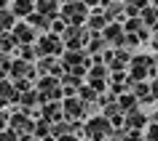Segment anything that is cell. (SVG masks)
<instances>
[{
	"instance_id": "2",
	"label": "cell",
	"mask_w": 158,
	"mask_h": 141,
	"mask_svg": "<svg viewBox=\"0 0 158 141\" xmlns=\"http://www.w3.org/2000/svg\"><path fill=\"white\" fill-rule=\"evenodd\" d=\"M32 6H35V0H14V11H16V13H30V11H32Z\"/></svg>"
},
{
	"instance_id": "8",
	"label": "cell",
	"mask_w": 158,
	"mask_h": 141,
	"mask_svg": "<svg viewBox=\"0 0 158 141\" xmlns=\"http://www.w3.org/2000/svg\"><path fill=\"white\" fill-rule=\"evenodd\" d=\"M3 125H6V115H3V112H0V128H3Z\"/></svg>"
},
{
	"instance_id": "9",
	"label": "cell",
	"mask_w": 158,
	"mask_h": 141,
	"mask_svg": "<svg viewBox=\"0 0 158 141\" xmlns=\"http://www.w3.org/2000/svg\"><path fill=\"white\" fill-rule=\"evenodd\" d=\"M3 6H6V0H0V8H3Z\"/></svg>"
},
{
	"instance_id": "1",
	"label": "cell",
	"mask_w": 158,
	"mask_h": 141,
	"mask_svg": "<svg viewBox=\"0 0 158 141\" xmlns=\"http://www.w3.org/2000/svg\"><path fill=\"white\" fill-rule=\"evenodd\" d=\"M35 6H38V11L43 16H51L56 11V0H35Z\"/></svg>"
},
{
	"instance_id": "5",
	"label": "cell",
	"mask_w": 158,
	"mask_h": 141,
	"mask_svg": "<svg viewBox=\"0 0 158 141\" xmlns=\"http://www.w3.org/2000/svg\"><path fill=\"white\" fill-rule=\"evenodd\" d=\"M83 8V6H67L64 8V16H70V19H75V21H78V19H81V13H86V11H81Z\"/></svg>"
},
{
	"instance_id": "6",
	"label": "cell",
	"mask_w": 158,
	"mask_h": 141,
	"mask_svg": "<svg viewBox=\"0 0 158 141\" xmlns=\"http://www.w3.org/2000/svg\"><path fill=\"white\" fill-rule=\"evenodd\" d=\"M16 37L19 40H32V29H30L27 24H19L16 27Z\"/></svg>"
},
{
	"instance_id": "3",
	"label": "cell",
	"mask_w": 158,
	"mask_h": 141,
	"mask_svg": "<svg viewBox=\"0 0 158 141\" xmlns=\"http://www.w3.org/2000/svg\"><path fill=\"white\" fill-rule=\"evenodd\" d=\"M11 24H14V13H8L6 8H0V32L11 29Z\"/></svg>"
},
{
	"instance_id": "4",
	"label": "cell",
	"mask_w": 158,
	"mask_h": 141,
	"mask_svg": "<svg viewBox=\"0 0 158 141\" xmlns=\"http://www.w3.org/2000/svg\"><path fill=\"white\" fill-rule=\"evenodd\" d=\"M40 53H56V48H59V43L54 40V37H43L40 40Z\"/></svg>"
},
{
	"instance_id": "7",
	"label": "cell",
	"mask_w": 158,
	"mask_h": 141,
	"mask_svg": "<svg viewBox=\"0 0 158 141\" xmlns=\"http://www.w3.org/2000/svg\"><path fill=\"white\" fill-rule=\"evenodd\" d=\"M11 93H14V88H11V85H0V101L11 99Z\"/></svg>"
},
{
	"instance_id": "10",
	"label": "cell",
	"mask_w": 158,
	"mask_h": 141,
	"mask_svg": "<svg viewBox=\"0 0 158 141\" xmlns=\"http://www.w3.org/2000/svg\"><path fill=\"white\" fill-rule=\"evenodd\" d=\"M62 141H73V139H62Z\"/></svg>"
}]
</instances>
